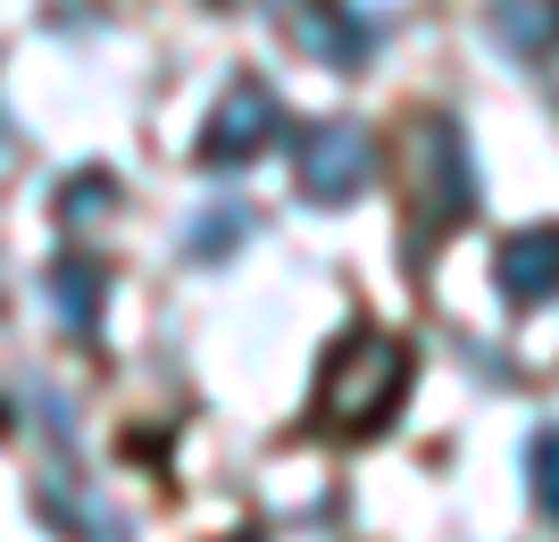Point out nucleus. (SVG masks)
Masks as SVG:
<instances>
[{
    "label": "nucleus",
    "instance_id": "1",
    "mask_svg": "<svg viewBox=\"0 0 559 542\" xmlns=\"http://www.w3.org/2000/svg\"><path fill=\"white\" fill-rule=\"evenodd\" d=\"M409 401V342L384 326H350L318 368V425L343 443H368L401 418Z\"/></svg>",
    "mask_w": 559,
    "mask_h": 542
},
{
    "label": "nucleus",
    "instance_id": "10",
    "mask_svg": "<svg viewBox=\"0 0 559 542\" xmlns=\"http://www.w3.org/2000/svg\"><path fill=\"white\" fill-rule=\"evenodd\" d=\"M526 493H535V509L559 526V425H535V434H526Z\"/></svg>",
    "mask_w": 559,
    "mask_h": 542
},
{
    "label": "nucleus",
    "instance_id": "9",
    "mask_svg": "<svg viewBox=\"0 0 559 542\" xmlns=\"http://www.w3.org/2000/svg\"><path fill=\"white\" fill-rule=\"evenodd\" d=\"M117 209V176L109 167H75L68 184H59V217L68 226H93V217H109Z\"/></svg>",
    "mask_w": 559,
    "mask_h": 542
},
{
    "label": "nucleus",
    "instance_id": "2",
    "mask_svg": "<svg viewBox=\"0 0 559 542\" xmlns=\"http://www.w3.org/2000/svg\"><path fill=\"white\" fill-rule=\"evenodd\" d=\"M368 176H376V134L359 118H326L293 142V184L318 209H343L350 192H368Z\"/></svg>",
    "mask_w": 559,
    "mask_h": 542
},
{
    "label": "nucleus",
    "instance_id": "8",
    "mask_svg": "<svg viewBox=\"0 0 559 542\" xmlns=\"http://www.w3.org/2000/svg\"><path fill=\"white\" fill-rule=\"evenodd\" d=\"M551 17H559V0H501L492 9V43H510V50H526V59H543L551 50Z\"/></svg>",
    "mask_w": 559,
    "mask_h": 542
},
{
    "label": "nucleus",
    "instance_id": "4",
    "mask_svg": "<svg viewBox=\"0 0 559 542\" xmlns=\"http://www.w3.org/2000/svg\"><path fill=\"white\" fill-rule=\"evenodd\" d=\"M418 201H426V226H435V234L467 226V209H476V159H467V134L451 118L418 125Z\"/></svg>",
    "mask_w": 559,
    "mask_h": 542
},
{
    "label": "nucleus",
    "instance_id": "13",
    "mask_svg": "<svg viewBox=\"0 0 559 542\" xmlns=\"http://www.w3.org/2000/svg\"><path fill=\"white\" fill-rule=\"evenodd\" d=\"M210 9H242V0H210Z\"/></svg>",
    "mask_w": 559,
    "mask_h": 542
},
{
    "label": "nucleus",
    "instance_id": "6",
    "mask_svg": "<svg viewBox=\"0 0 559 542\" xmlns=\"http://www.w3.org/2000/svg\"><path fill=\"white\" fill-rule=\"evenodd\" d=\"M492 284H501V301L543 309L559 292V226H518V234H501V251H492Z\"/></svg>",
    "mask_w": 559,
    "mask_h": 542
},
{
    "label": "nucleus",
    "instance_id": "7",
    "mask_svg": "<svg viewBox=\"0 0 559 542\" xmlns=\"http://www.w3.org/2000/svg\"><path fill=\"white\" fill-rule=\"evenodd\" d=\"M43 284H50V309H59V326H68L75 342H93V334H100V309H109V267L84 260V251H59Z\"/></svg>",
    "mask_w": 559,
    "mask_h": 542
},
{
    "label": "nucleus",
    "instance_id": "3",
    "mask_svg": "<svg viewBox=\"0 0 559 542\" xmlns=\"http://www.w3.org/2000/svg\"><path fill=\"white\" fill-rule=\"evenodd\" d=\"M284 134V109H276V93L259 84V75H234L226 93H217V109H210V125H201V159L210 167H251L267 142Z\"/></svg>",
    "mask_w": 559,
    "mask_h": 542
},
{
    "label": "nucleus",
    "instance_id": "11",
    "mask_svg": "<svg viewBox=\"0 0 559 542\" xmlns=\"http://www.w3.org/2000/svg\"><path fill=\"white\" fill-rule=\"evenodd\" d=\"M242 234H251V209H242V201H217L210 217H192V260H226Z\"/></svg>",
    "mask_w": 559,
    "mask_h": 542
},
{
    "label": "nucleus",
    "instance_id": "5",
    "mask_svg": "<svg viewBox=\"0 0 559 542\" xmlns=\"http://www.w3.org/2000/svg\"><path fill=\"white\" fill-rule=\"evenodd\" d=\"M276 25H284V43L301 50V59H318V68H359L376 50V25L368 17H350L343 0H276Z\"/></svg>",
    "mask_w": 559,
    "mask_h": 542
},
{
    "label": "nucleus",
    "instance_id": "12",
    "mask_svg": "<svg viewBox=\"0 0 559 542\" xmlns=\"http://www.w3.org/2000/svg\"><path fill=\"white\" fill-rule=\"evenodd\" d=\"M543 75H551V100H559V43L543 50Z\"/></svg>",
    "mask_w": 559,
    "mask_h": 542
}]
</instances>
